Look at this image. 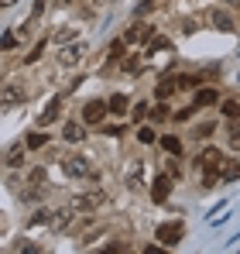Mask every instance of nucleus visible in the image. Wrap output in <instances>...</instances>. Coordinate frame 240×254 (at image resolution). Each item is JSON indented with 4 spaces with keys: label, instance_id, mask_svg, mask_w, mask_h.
I'll use <instances>...</instances> for the list:
<instances>
[{
    "label": "nucleus",
    "instance_id": "obj_1",
    "mask_svg": "<svg viewBox=\"0 0 240 254\" xmlns=\"http://www.w3.org/2000/svg\"><path fill=\"white\" fill-rule=\"evenodd\" d=\"M62 172H65L69 179H89V175H93V165H89V158H82V155H65V158H62Z\"/></svg>",
    "mask_w": 240,
    "mask_h": 254
},
{
    "label": "nucleus",
    "instance_id": "obj_2",
    "mask_svg": "<svg viewBox=\"0 0 240 254\" xmlns=\"http://www.w3.org/2000/svg\"><path fill=\"white\" fill-rule=\"evenodd\" d=\"M103 203H107V192H103V189H89V192H79V196L72 199V210L93 213V210H100Z\"/></svg>",
    "mask_w": 240,
    "mask_h": 254
},
{
    "label": "nucleus",
    "instance_id": "obj_3",
    "mask_svg": "<svg viewBox=\"0 0 240 254\" xmlns=\"http://www.w3.org/2000/svg\"><path fill=\"white\" fill-rule=\"evenodd\" d=\"M182 234H185V227H182V223H158L155 241H158L161 248H175V244L182 241Z\"/></svg>",
    "mask_w": 240,
    "mask_h": 254
},
{
    "label": "nucleus",
    "instance_id": "obj_4",
    "mask_svg": "<svg viewBox=\"0 0 240 254\" xmlns=\"http://www.w3.org/2000/svg\"><path fill=\"white\" fill-rule=\"evenodd\" d=\"M196 169L199 172H220L223 169V151H220V148H206V151H199Z\"/></svg>",
    "mask_w": 240,
    "mask_h": 254
},
{
    "label": "nucleus",
    "instance_id": "obj_5",
    "mask_svg": "<svg viewBox=\"0 0 240 254\" xmlns=\"http://www.w3.org/2000/svg\"><path fill=\"white\" fill-rule=\"evenodd\" d=\"M24 86H17V83H10V86H3L0 89V110H7V107H21L24 103Z\"/></svg>",
    "mask_w": 240,
    "mask_h": 254
},
{
    "label": "nucleus",
    "instance_id": "obj_6",
    "mask_svg": "<svg viewBox=\"0 0 240 254\" xmlns=\"http://www.w3.org/2000/svg\"><path fill=\"white\" fill-rule=\"evenodd\" d=\"M107 114H110V110H107V103H103V100H89V103L82 107V121H86V124H100Z\"/></svg>",
    "mask_w": 240,
    "mask_h": 254
},
{
    "label": "nucleus",
    "instance_id": "obj_7",
    "mask_svg": "<svg viewBox=\"0 0 240 254\" xmlns=\"http://www.w3.org/2000/svg\"><path fill=\"white\" fill-rule=\"evenodd\" d=\"M82 55H86V45H82V42H72L69 48H62V52H59V62H62V65H76Z\"/></svg>",
    "mask_w": 240,
    "mask_h": 254
},
{
    "label": "nucleus",
    "instance_id": "obj_8",
    "mask_svg": "<svg viewBox=\"0 0 240 254\" xmlns=\"http://www.w3.org/2000/svg\"><path fill=\"white\" fill-rule=\"evenodd\" d=\"M168 192H172V175H158L155 186H151V199H155V203H165Z\"/></svg>",
    "mask_w": 240,
    "mask_h": 254
},
{
    "label": "nucleus",
    "instance_id": "obj_9",
    "mask_svg": "<svg viewBox=\"0 0 240 254\" xmlns=\"http://www.w3.org/2000/svg\"><path fill=\"white\" fill-rule=\"evenodd\" d=\"M206 17L213 21V28H220V31H234V21H230V14H227V10L213 7V10H206Z\"/></svg>",
    "mask_w": 240,
    "mask_h": 254
},
{
    "label": "nucleus",
    "instance_id": "obj_10",
    "mask_svg": "<svg viewBox=\"0 0 240 254\" xmlns=\"http://www.w3.org/2000/svg\"><path fill=\"white\" fill-rule=\"evenodd\" d=\"M59 110H62V96H55V100H52V103H48V107L41 110V117H38V127H48L52 121H55V117H59Z\"/></svg>",
    "mask_w": 240,
    "mask_h": 254
},
{
    "label": "nucleus",
    "instance_id": "obj_11",
    "mask_svg": "<svg viewBox=\"0 0 240 254\" xmlns=\"http://www.w3.org/2000/svg\"><path fill=\"white\" fill-rule=\"evenodd\" d=\"M192 103H196V107H213V103H220V93H216V89H213V86H206V89H199V93H196V100H192Z\"/></svg>",
    "mask_w": 240,
    "mask_h": 254
},
{
    "label": "nucleus",
    "instance_id": "obj_12",
    "mask_svg": "<svg viewBox=\"0 0 240 254\" xmlns=\"http://www.w3.org/2000/svg\"><path fill=\"white\" fill-rule=\"evenodd\" d=\"M107 110H110V114H117V117H123V114L130 110V100H127L123 93H117V96H110V100H107Z\"/></svg>",
    "mask_w": 240,
    "mask_h": 254
},
{
    "label": "nucleus",
    "instance_id": "obj_13",
    "mask_svg": "<svg viewBox=\"0 0 240 254\" xmlns=\"http://www.w3.org/2000/svg\"><path fill=\"white\" fill-rule=\"evenodd\" d=\"M48 223H52L55 230H65V227L72 223V210H55V216H52Z\"/></svg>",
    "mask_w": 240,
    "mask_h": 254
},
{
    "label": "nucleus",
    "instance_id": "obj_14",
    "mask_svg": "<svg viewBox=\"0 0 240 254\" xmlns=\"http://www.w3.org/2000/svg\"><path fill=\"white\" fill-rule=\"evenodd\" d=\"M62 137H65V141H72V144H79V141H86V130H82L79 124H65Z\"/></svg>",
    "mask_w": 240,
    "mask_h": 254
},
{
    "label": "nucleus",
    "instance_id": "obj_15",
    "mask_svg": "<svg viewBox=\"0 0 240 254\" xmlns=\"http://www.w3.org/2000/svg\"><path fill=\"white\" fill-rule=\"evenodd\" d=\"M161 148H165L168 155H179V151H182V141H179L175 134H165V137H161Z\"/></svg>",
    "mask_w": 240,
    "mask_h": 254
},
{
    "label": "nucleus",
    "instance_id": "obj_16",
    "mask_svg": "<svg viewBox=\"0 0 240 254\" xmlns=\"http://www.w3.org/2000/svg\"><path fill=\"white\" fill-rule=\"evenodd\" d=\"M220 179H223V182H237V179H240V162L223 165V169H220Z\"/></svg>",
    "mask_w": 240,
    "mask_h": 254
},
{
    "label": "nucleus",
    "instance_id": "obj_17",
    "mask_svg": "<svg viewBox=\"0 0 240 254\" xmlns=\"http://www.w3.org/2000/svg\"><path fill=\"white\" fill-rule=\"evenodd\" d=\"M175 89H179V83H175V79H165V83H158V89H155V93H158V100H168Z\"/></svg>",
    "mask_w": 240,
    "mask_h": 254
},
{
    "label": "nucleus",
    "instance_id": "obj_18",
    "mask_svg": "<svg viewBox=\"0 0 240 254\" xmlns=\"http://www.w3.org/2000/svg\"><path fill=\"white\" fill-rule=\"evenodd\" d=\"M223 117H227V121H240V103L237 100H227V103H223Z\"/></svg>",
    "mask_w": 240,
    "mask_h": 254
},
{
    "label": "nucleus",
    "instance_id": "obj_19",
    "mask_svg": "<svg viewBox=\"0 0 240 254\" xmlns=\"http://www.w3.org/2000/svg\"><path fill=\"white\" fill-rule=\"evenodd\" d=\"M144 38H148V28H144V24H134V28L127 31L123 42H144Z\"/></svg>",
    "mask_w": 240,
    "mask_h": 254
},
{
    "label": "nucleus",
    "instance_id": "obj_20",
    "mask_svg": "<svg viewBox=\"0 0 240 254\" xmlns=\"http://www.w3.org/2000/svg\"><path fill=\"white\" fill-rule=\"evenodd\" d=\"M21 162H24V148L17 144V148H10V151H7V165H10V169H17Z\"/></svg>",
    "mask_w": 240,
    "mask_h": 254
},
{
    "label": "nucleus",
    "instance_id": "obj_21",
    "mask_svg": "<svg viewBox=\"0 0 240 254\" xmlns=\"http://www.w3.org/2000/svg\"><path fill=\"white\" fill-rule=\"evenodd\" d=\"M220 182V172H202L199 175V189H213Z\"/></svg>",
    "mask_w": 240,
    "mask_h": 254
},
{
    "label": "nucleus",
    "instance_id": "obj_22",
    "mask_svg": "<svg viewBox=\"0 0 240 254\" xmlns=\"http://www.w3.org/2000/svg\"><path fill=\"white\" fill-rule=\"evenodd\" d=\"M24 144H28V148H45V144H48V137H45L41 130H35V134H28V141H24Z\"/></svg>",
    "mask_w": 240,
    "mask_h": 254
},
{
    "label": "nucleus",
    "instance_id": "obj_23",
    "mask_svg": "<svg viewBox=\"0 0 240 254\" xmlns=\"http://www.w3.org/2000/svg\"><path fill=\"white\" fill-rule=\"evenodd\" d=\"M213 130H216V124H213V121H206V124H199V127H196V130H192V134H196V137H199V141H202V137H209Z\"/></svg>",
    "mask_w": 240,
    "mask_h": 254
},
{
    "label": "nucleus",
    "instance_id": "obj_24",
    "mask_svg": "<svg viewBox=\"0 0 240 254\" xmlns=\"http://www.w3.org/2000/svg\"><path fill=\"white\" fill-rule=\"evenodd\" d=\"M137 141H141V144H151V141H155V130H151V127H141V130H137Z\"/></svg>",
    "mask_w": 240,
    "mask_h": 254
},
{
    "label": "nucleus",
    "instance_id": "obj_25",
    "mask_svg": "<svg viewBox=\"0 0 240 254\" xmlns=\"http://www.w3.org/2000/svg\"><path fill=\"white\" fill-rule=\"evenodd\" d=\"M227 141H230V148H234V151H240V130L230 127V130H227Z\"/></svg>",
    "mask_w": 240,
    "mask_h": 254
},
{
    "label": "nucleus",
    "instance_id": "obj_26",
    "mask_svg": "<svg viewBox=\"0 0 240 254\" xmlns=\"http://www.w3.org/2000/svg\"><path fill=\"white\" fill-rule=\"evenodd\" d=\"M148 114H151V107H148V103H137V107H134V121H144Z\"/></svg>",
    "mask_w": 240,
    "mask_h": 254
},
{
    "label": "nucleus",
    "instance_id": "obj_27",
    "mask_svg": "<svg viewBox=\"0 0 240 254\" xmlns=\"http://www.w3.org/2000/svg\"><path fill=\"white\" fill-rule=\"evenodd\" d=\"M0 48H3V52L17 48V38H14V35H3V38H0Z\"/></svg>",
    "mask_w": 240,
    "mask_h": 254
},
{
    "label": "nucleus",
    "instance_id": "obj_28",
    "mask_svg": "<svg viewBox=\"0 0 240 254\" xmlns=\"http://www.w3.org/2000/svg\"><path fill=\"white\" fill-rule=\"evenodd\" d=\"M48 220H52L48 210H35V216H31V223H48Z\"/></svg>",
    "mask_w": 240,
    "mask_h": 254
},
{
    "label": "nucleus",
    "instance_id": "obj_29",
    "mask_svg": "<svg viewBox=\"0 0 240 254\" xmlns=\"http://www.w3.org/2000/svg\"><path fill=\"white\" fill-rule=\"evenodd\" d=\"M103 134H110V137H120V134H123V127H120V124H110V127H103Z\"/></svg>",
    "mask_w": 240,
    "mask_h": 254
},
{
    "label": "nucleus",
    "instance_id": "obj_30",
    "mask_svg": "<svg viewBox=\"0 0 240 254\" xmlns=\"http://www.w3.org/2000/svg\"><path fill=\"white\" fill-rule=\"evenodd\" d=\"M31 182H35V186H38V182H45V172L35 169V172H31Z\"/></svg>",
    "mask_w": 240,
    "mask_h": 254
},
{
    "label": "nucleus",
    "instance_id": "obj_31",
    "mask_svg": "<svg viewBox=\"0 0 240 254\" xmlns=\"http://www.w3.org/2000/svg\"><path fill=\"white\" fill-rule=\"evenodd\" d=\"M14 3H17V0H0V7H14Z\"/></svg>",
    "mask_w": 240,
    "mask_h": 254
},
{
    "label": "nucleus",
    "instance_id": "obj_32",
    "mask_svg": "<svg viewBox=\"0 0 240 254\" xmlns=\"http://www.w3.org/2000/svg\"><path fill=\"white\" fill-rule=\"evenodd\" d=\"M230 3H240V0H230Z\"/></svg>",
    "mask_w": 240,
    "mask_h": 254
}]
</instances>
